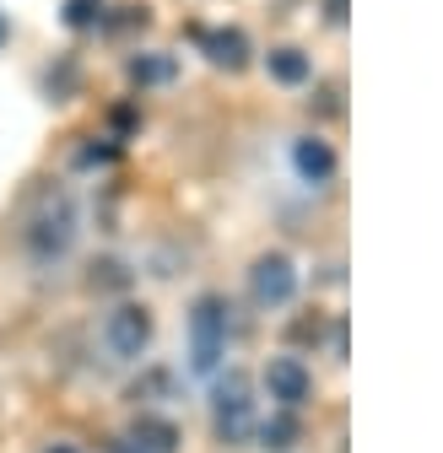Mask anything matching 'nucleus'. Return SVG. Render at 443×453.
Returning <instances> with one entry per match:
<instances>
[{
	"mask_svg": "<svg viewBox=\"0 0 443 453\" xmlns=\"http://www.w3.org/2000/svg\"><path fill=\"white\" fill-rule=\"evenodd\" d=\"M222 351H228V303L206 292L190 308V367L195 372H216Z\"/></svg>",
	"mask_w": 443,
	"mask_h": 453,
	"instance_id": "1",
	"label": "nucleus"
},
{
	"mask_svg": "<svg viewBox=\"0 0 443 453\" xmlns=\"http://www.w3.org/2000/svg\"><path fill=\"white\" fill-rule=\"evenodd\" d=\"M211 421H216V437L228 442V448H244L254 437V400H249L244 372L216 378V388H211Z\"/></svg>",
	"mask_w": 443,
	"mask_h": 453,
	"instance_id": "2",
	"label": "nucleus"
},
{
	"mask_svg": "<svg viewBox=\"0 0 443 453\" xmlns=\"http://www.w3.org/2000/svg\"><path fill=\"white\" fill-rule=\"evenodd\" d=\"M71 238H76V205H71V195H49L43 211L33 216V254L38 259H60L71 249Z\"/></svg>",
	"mask_w": 443,
	"mask_h": 453,
	"instance_id": "3",
	"label": "nucleus"
},
{
	"mask_svg": "<svg viewBox=\"0 0 443 453\" xmlns=\"http://www.w3.org/2000/svg\"><path fill=\"white\" fill-rule=\"evenodd\" d=\"M249 292L260 308H287L298 297V265L287 254H260L249 270Z\"/></svg>",
	"mask_w": 443,
	"mask_h": 453,
	"instance_id": "4",
	"label": "nucleus"
},
{
	"mask_svg": "<svg viewBox=\"0 0 443 453\" xmlns=\"http://www.w3.org/2000/svg\"><path fill=\"white\" fill-rule=\"evenodd\" d=\"M103 340H108V351H114V357L136 362L152 346V313L136 308V303H120L114 313H108V324H103Z\"/></svg>",
	"mask_w": 443,
	"mask_h": 453,
	"instance_id": "5",
	"label": "nucleus"
},
{
	"mask_svg": "<svg viewBox=\"0 0 443 453\" xmlns=\"http://www.w3.org/2000/svg\"><path fill=\"white\" fill-rule=\"evenodd\" d=\"M265 388H270V400L282 405V411H298V405H308V394H314V372L298 357H270Z\"/></svg>",
	"mask_w": 443,
	"mask_h": 453,
	"instance_id": "6",
	"label": "nucleus"
},
{
	"mask_svg": "<svg viewBox=\"0 0 443 453\" xmlns=\"http://www.w3.org/2000/svg\"><path fill=\"white\" fill-rule=\"evenodd\" d=\"M292 167H298L303 184H330V179H336V146L319 141V135H303L292 146Z\"/></svg>",
	"mask_w": 443,
	"mask_h": 453,
	"instance_id": "7",
	"label": "nucleus"
},
{
	"mask_svg": "<svg viewBox=\"0 0 443 453\" xmlns=\"http://www.w3.org/2000/svg\"><path fill=\"white\" fill-rule=\"evenodd\" d=\"M200 49H206V60L216 71H244L249 65V38L238 27H216V33H200Z\"/></svg>",
	"mask_w": 443,
	"mask_h": 453,
	"instance_id": "8",
	"label": "nucleus"
},
{
	"mask_svg": "<svg viewBox=\"0 0 443 453\" xmlns=\"http://www.w3.org/2000/svg\"><path fill=\"white\" fill-rule=\"evenodd\" d=\"M125 76H130L136 87H168V81L179 76V60H174V54H130Z\"/></svg>",
	"mask_w": 443,
	"mask_h": 453,
	"instance_id": "9",
	"label": "nucleus"
},
{
	"mask_svg": "<svg viewBox=\"0 0 443 453\" xmlns=\"http://www.w3.org/2000/svg\"><path fill=\"white\" fill-rule=\"evenodd\" d=\"M130 448H141V453H174L179 448V426L162 421V416H141L136 432H130Z\"/></svg>",
	"mask_w": 443,
	"mask_h": 453,
	"instance_id": "10",
	"label": "nucleus"
},
{
	"mask_svg": "<svg viewBox=\"0 0 443 453\" xmlns=\"http://www.w3.org/2000/svg\"><path fill=\"white\" fill-rule=\"evenodd\" d=\"M265 65H270V81H282V87H303L314 76V65H308L303 49H270Z\"/></svg>",
	"mask_w": 443,
	"mask_h": 453,
	"instance_id": "11",
	"label": "nucleus"
},
{
	"mask_svg": "<svg viewBox=\"0 0 443 453\" xmlns=\"http://www.w3.org/2000/svg\"><path fill=\"white\" fill-rule=\"evenodd\" d=\"M254 432H260V448H270V453H287L292 442H298V416L292 411H276L270 421H254Z\"/></svg>",
	"mask_w": 443,
	"mask_h": 453,
	"instance_id": "12",
	"label": "nucleus"
},
{
	"mask_svg": "<svg viewBox=\"0 0 443 453\" xmlns=\"http://www.w3.org/2000/svg\"><path fill=\"white\" fill-rule=\"evenodd\" d=\"M60 22H66L71 33L97 27V22H103V0H66V6H60Z\"/></svg>",
	"mask_w": 443,
	"mask_h": 453,
	"instance_id": "13",
	"label": "nucleus"
},
{
	"mask_svg": "<svg viewBox=\"0 0 443 453\" xmlns=\"http://www.w3.org/2000/svg\"><path fill=\"white\" fill-rule=\"evenodd\" d=\"M341 92L336 87H319V113H341V103H336Z\"/></svg>",
	"mask_w": 443,
	"mask_h": 453,
	"instance_id": "14",
	"label": "nucleus"
},
{
	"mask_svg": "<svg viewBox=\"0 0 443 453\" xmlns=\"http://www.w3.org/2000/svg\"><path fill=\"white\" fill-rule=\"evenodd\" d=\"M324 17L330 22H346V0H324Z\"/></svg>",
	"mask_w": 443,
	"mask_h": 453,
	"instance_id": "15",
	"label": "nucleus"
},
{
	"mask_svg": "<svg viewBox=\"0 0 443 453\" xmlns=\"http://www.w3.org/2000/svg\"><path fill=\"white\" fill-rule=\"evenodd\" d=\"M12 38V22H6V12H0V43H6Z\"/></svg>",
	"mask_w": 443,
	"mask_h": 453,
	"instance_id": "16",
	"label": "nucleus"
},
{
	"mask_svg": "<svg viewBox=\"0 0 443 453\" xmlns=\"http://www.w3.org/2000/svg\"><path fill=\"white\" fill-rule=\"evenodd\" d=\"M49 453H76V448H49Z\"/></svg>",
	"mask_w": 443,
	"mask_h": 453,
	"instance_id": "17",
	"label": "nucleus"
},
{
	"mask_svg": "<svg viewBox=\"0 0 443 453\" xmlns=\"http://www.w3.org/2000/svg\"><path fill=\"white\" fill-rule=\"evenodd\" d=\"M120 453H141V448H120Z\"/></svg>",
	"mask_w": 443,
	"mask_h": 453,
	"instance_id": "18",
	"label": "nucleus"
}]
</instances>
